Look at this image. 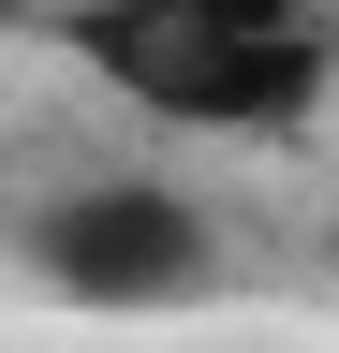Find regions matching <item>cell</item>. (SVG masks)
Instances as JSON below:
<instances>
[{
	"instance_id": "7a4b0ae2",
	"label": "cell",
	"mask_w": 339,
	"mask_h": 353,
	"mask_svg": "<svg viewBox=\"0 0 339 353\" xmlns=\"http://www.w3.org/2000/svg\"><path fill=\"white\" fill-rule=\"evenodd\" d=\"M30 265L59 309H177V294H206V206L162 176H89L30 221Z\"/></svg>"
},
{
	"instance_id": "3957f363",
	"label": "cell",
	"mask_w": 339,
	"mask_h": 353,
	"mask_svg": "<svg viewBox=\"0 0 339 353\" xmlns=\"http://www.w3.org/2000/svg\"><path fill=\"white\" fill-rule=\"evenodd\" d=\"M15 15H30V0H0V30H15Z\"/></svg>"
},
{
	"instance_id": "6da1fadb",
	"label": "cell",
	"mask_w": 339,
	"mask_h": 353,
	"mask_svg": "<svg viewBox=\"0 0 339 353\" xmlns=\"http://www.w3.org/2000/svg\"><path fill=\"white\" fill-rule=\"evenodd\" d=\"M45 30H59V59L89 88H118L133 118L236 132V148L325 118V88H339V15L325 0H59Z\"/></svg>"
}]
</instances>
